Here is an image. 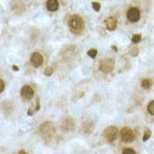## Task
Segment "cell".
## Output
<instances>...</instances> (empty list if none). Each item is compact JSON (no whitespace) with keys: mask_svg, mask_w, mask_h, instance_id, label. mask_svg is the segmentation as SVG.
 <instances>
[{"mask_svg":"<svg viewBox=\"0 0 154 154\" xmlns=\"http://www.w3.org/2000/svg\"><path fill=\"white\" fill-rule=\"evenodd\" d=\"M68 26L73 34H81L84 28V21L81 16L73 14L68 19Z\"/></svg>","mask_w":154,"mask_h":154,"instance_id":"cell-1","label":"cell"},{"mask_svg":"<svg viewBox=\"0 0 154 154\" xmlns=\"http://www.w3.org/2000/svg\"><path fill=\"white\" fill-rule=\"evenodd\" d=\"M115 67V62L111 58H104L100 63V70L104 73H109Z\"/></svg>","mask_w":154,"mask_h":154,"instance_id":"cell-2","label":"cell"},{"mask_svg":"<svg viewBox=\"0 0 154 154\" xmlns=\"http://www.w3.org/2000/svg\"><path fill=\"white\" fill-rule=\"evenodd\" d=\"M104 136L106 138V140L109 142H113L116 141L118 136V129L116 126H108L106 129L104 131Z\"/></svg>","mask_w":154,"mask_h":154,"instance_id":"cell-3","label":"cell"},{"mask_svg":"<svg viewBox=\"0 0 154 154\" xmlns=\"http://www.w3.org/2000/svg\"><path fill=\"white\" fill-rule=\"evenodd\" d=\"M121 137L122 141L125 142H133L135 139V133L129 127H124L121 130Z\"/></svg>","mask_w":154,"mask_h":154,"instance_id":"cell-4","label":"cell"},{"mask_svg":"<svg viewBox=\"0 0 154 154\" xmlns=\"http://www.w3.org/2000/svg\"><path fill=\"white\" fill-rule=\"evenodd\" d=\"M41 134H42V137H51L52 136V134L54 133V127L51 125L50 122H45L44 124L41 125Z\"/></svg>","mask_w":154,"mask_h":154,"instance_id":"cell-5","label":"cell"},{"mask_svg":"<svg viewBox=\"0 0 154 154\" xmlns=\"http://www.w3.org/2000/svg\"><path fill=\"white\" fill-rule=\"evenodd\" d=\"M141 18V13L139 8H136V7H132L128 10L127 12V19L129 20L132 23H136L140 20Z\"/></svg>","mask_w":154,"mask_h":154,"instance_id":"cell-6","label":"cell"},{"mask_svg":"<svg viewBox=\"0 0 154 154\" xmlns=\"http://www.w3.org/2000/svg\"><path fill=\"white\" fill-rule=\"evenodd\" d=\"M21 97L24 100H30L35 95V93H34V90L32 88L29 86V85H25L23 86V88H21L20 92Z\"/></svg>","mask_w":154,"mask_h":154,"instance_id":"cell-7","label":"cell"},{"mask_svg":"<svg viewBox=\"0 0 154 154\" xmlns=\"http://www.w3.org/2000/svg\"><path fill=\"white\" fill-rule=\"evenodd\" d=\"M30 62L35 67H41L43 64V62H44L43 56L39 52H34L30 57Z\"/></svg>","mask_w":154,"mask_h":154,"instance_id":"cell-8","label":"cell"},{"mask_svg":"<svg viewBox=\"0 0 154 154\" xmlns=\"http://www.w3.org/2000/svg\"><path fill=\"white\" fill-rule=\"evenodd\" d=\"M117 23H118L117 19L116 17L113 16L108 17L104 20V24L106 25V28H107L108 30H110V31H113V30H115V29H116Z\"/></svg>","mask_w":154,"mask_h":154,"instance_id":"cell-9","label":"cell"},{"mask_svg":"<svg viewBox=\"0 0 154 154\" xmlns=\"http://www.w3.org/2000/svg\"><path fill=\"white\" fill-rule=\"evenodd\" d=\"M46 8L51 12H55L59 8L58 0H47Z\"/></svg>","mask_w":154,"mask_h":154,"instance_id":"cell-10","label":"cell"},{"mask_svg":"<svg viewBox=\"0 0 154 154\" xmlns=\"http://www.w3.org/2000/svg\"><path fill=\"white\" fill-rule=\"evenodd\" d=\"M40 109V104H39V100H37V103L35 106H31L28 109V116H33L35 112H37Z\"/></svg>","mask_w":154,"mask_h":154,"instance_id":"cell-11","label":"cell"},{"mask_svg":"<svg viewBox=\"0 0 154 154\" xmlns=\"http://www.w3.org/2000/svg\"><path fill=\"white\" fill-rule=\"evenodd\" d=\"M152 80L149 79H145L142 80V87L143 88H145V89H148V88H150L151 86H152Z\"/></svg>","mask_w":154,"mask_h":154,"instance_id":"cell-12","label":"cell"},{"mask_svg":"<svg viewBox=\"0 0 154 154\" xmlns=\"http://www.w3.org/2000/svg\"><path fill=\"white\" fill-rule=\"evenodd\" d=\"M69 124H73V121H72V119H68V120H67V121H63V128H64V129H66V126H67V130H71L73 126L72 125H69Z\"/></svg>","mask_w":154,"mask_h":154,"instance_id":"cell-13","label":"cell"},{"mask_svg":"<svg viewBox=\"0 0 154 154\" xmlns=\"http://www.w3.org/2000/svg\"><path fill=\"white\" fill-rule=\"evenodd\" d=\"M151 135H152V131H151V130L148 129V128H146V129L145 130V131H144V135H143V138H142L143 142H146V141H147V140L151 137Z\"/></svg>","mask_w":154,"mask_h":154,"instance_id":"cell-14","label":"cell"},{"mask_svg":"<svg viewBox=\"0 0 154 154\" xmlns=\"http://www.w3.org/2000/svg\"><path fill=\"white\" fill-rule=\"evenodd\" d=\"M147 111L148 113L152 115V116H154V100L153 101H151L150 103L147 105Z\"/></svg>","mask_w":154,"mask_h":154,"instance_id":"cell-15","label":"cell"},{"mask_svg":"<svg viewBox=\"0 0 154 154\" xmlns=\"http://www.w3.org/2000/svg\"><path fill=\"white\" fill-rule=\"evenodd\" d=\"M142 41V35L140 34H137V35H134L132 38H131V42L135 43V44H137L139 42Z\"/></svg>","mask_w":154,"mask_h":154,"instance_id":"cell-16","label":"cell"},{"mask_svg":"<svg viewBox=\"0 0 154 154\" xmlns=\"http://www.w3.org/2000/svg\"><path fill=\"white\" fill-rule=\"evenodd\" d=\"M97 53H98V51L96 50V49H90V50L88 51L87 54L91 57V58H95V57L97 56Z\"/></svg>","mask_w":154,"mask_h":154,"instance_id":"cell-17","label":"cell"},{"mask_svg":"<svg viewBox=\"0 0 154 154\" xmlns=\"http://www.w3.org/2000/svg\"><path fill=\"white\" fill-rule=\"evenodd\" d=\"M92 7L94 8V10L96 11V12H100V8H101L100 4V3H98V2H93V3H92Z\"/></svg>","mask_w":154,"mask_h":154,"instance_id":"cell-18","label":"cell"},{"mask_svg":"<svg viewBox=\"0 0 154 154\" xmlns=\"http://www.w3.org/2000/svg\"><path fill=\"white\" fill-rule=\"evenodd\" d=\"M52 73H53V68L51 67H47L46 69H45V71H44V74L46 76H47V77L51 76Z\"/></svg>","mask_w":154,"mask_h":154,"instance_id":"cell-19","label":"cell"},{"mask_svg":"<svg viewBox=\"0 0 154 154\" xmlns=\"http://www.w3.org/2000/svg\"><path fill=\"white\" fill-rule=\"evenodd\" d=\"M122 153L123 154H136V152H135L133 149H131V148H125V149H124V150H123Z\"/></svg>","mask_w":154,"mask_h":154,"instance_id":"cell-20","label":"cell"},{"mask_svg":"<svg viewBox=\"0 0 154 154\" xmlns=\"http://www.w3.org/2000/svg\"><path fill=\"white\" fill-rule=\"evenodd\" d=\"M4 90V82L1 79L0 80V92L2 93V92Z\"/></svg>","mask_w":154,"mask_h":154,"instance_id":"cell-21","label":"cell"},{"mask_svg":"<svg viewBox=\"0 0 154 154\" xmlns=\"http://www.w3.org/2000/svg\"><path fill=\"white\" fill-rule=\"evenodd\" d=\"M13 69H14V70H15V71H19V70H20V68L17 67V66H15V65H14V66H13Z\"/></svg>","mask_w":154,"mask_h":154,"instance_id":"cell-22","label":"cell"},{"mask_svg":"<svg viewBox=\"0 0 154 154\" xmlns=\"http://www.w3.org/2000/svg\"><path fill=\"white\" fill-rule=\"evenodd\" d=\"M112 48H113V49H115V51H117V50H118V49H117L116 46H113Z\"/></svg>","mask_w":154,"mask_h":154,"instance_id":"cell-23","label":"cell"}]
</instances>
